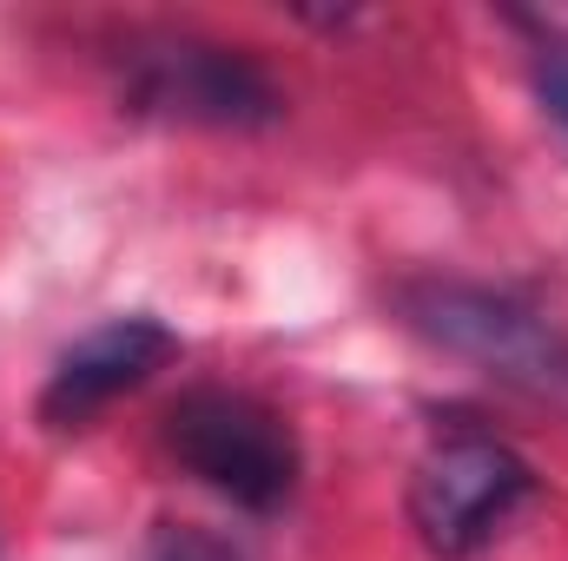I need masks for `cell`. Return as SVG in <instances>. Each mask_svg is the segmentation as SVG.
Wrapping results in <instances>:
<instances>
[{
	"label": "cell",
	"instance_id": "obj_1",
	"mask_svg": "<svg viewBox=\"0 0 568 561\" xmlns=\"http://www.w3.org/2000/svg\"><path fill=\"white\" fill-rule=\"evenodd\" d=\"M120 100L140 120L165 126H212V133H258L278 126V86L219 40L199 33H133L120 47Z\"/></svg>",
	"mask_w": 568,
	"mask_h": 561
},
{
	"label": "cell",
	"instance_id": "obj_5",
	"mask_svg": "<svg viewBox=\"0 0 568 561\" xmlns=\"http://www.w3.org/2000/svg\"><path fill=\"white\" fill-rule=\"evenodd\" d=\"M179 357V337L159 317H106L100 330H87L47 377L40 390V422L47 429H87L113 397L140 390L152 370H165Z\"/></svg>",
	"mask_w": 568,
	"mask_h": 561
},
{
	"label": "cell",
	"instance_id": "obj_4",
	"mask_svg": "<svg viewBox=\"0 0 568 561\" xmlns=\"http://www.w3.org/2000/svg\"><path fill=\"white\" fill-rule=\"evenodd\" d=\"M529 489H536V476L509 442H496L483 429H456L417 462L410 522L429 555L463 561L509 529V516L529 502Z\"/></svg>",
	"mask_w": 568,
	"mask_h": 561
},
{
	"label": "cell",
	"instance_id": "obj_6",
	"mask_svg": "<svg viewBox=\"0 0 568 561\" xmlns=\"http://www.w3.org/2000/svg\"><path fill=\"white\" fill-rule=\"evenodd\" d=\"M542 33H549V27H542ZM536 93H542L549 120L568 133V40H562V33H549V40H542V60H536Z\"/></svg>",
	"mask_w": 568,
	"mask_h": 561
},
{
	"label": "cell",
	"instance_id": "obj_7",
	"mask_svg": "<svg viewBox=\"0 0 568 561\" xmlns=\"http://www.w3.org/2000/svg\"><path fill=\"white\" fill-rule=\"evenodd\" d=\"M145 561H239L219 536H199V529H159Z\"/></svg>",
	"mask_w": 568,
	"mask_h": 561
},
{
	"label": "cell",
	"instance_id": "obj_3",
	"mask_svg": "<svg viewBox=\"0 0 568 561\" xmlns=\"http://www.w3.org/2000/svg\"><path fill=\"white\" fill-rule=\"evenodd\" d=\"M404 317L449 357H469L516 390L568 404V337L549 330V317H536L529 304L483 284H410Z\"/></svg>",
	"mask_w": 568,
	"mask_h": 561
},
{
	"label": "cell",
	"instance_id": "obj_2",
	"mask_svg": "<svg viewBox=\"0 0 568 561\" xmlns=\"http://www.w3.org/2000/svg\"><path fill=\"white\" fill-rule=\"evenodd\" d=\"M165 449L225 502L272 516L297 489V436L291 422L245 390H185L165 410Z\"/></svg>",
	"mask_w": 568,
	"mask_h": 561
}]
</instances>
